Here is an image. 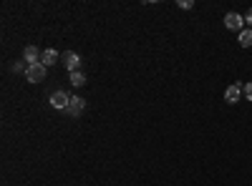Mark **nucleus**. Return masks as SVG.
<instances>
[{"mask_svg": "<svg viewBox=\"0 0 252 186\" xmlns=\"http://www.w3.org/2000/svg\"><path fill=\"white\" fill-rule=\"evenodd\" d=\"M83 108H86V98H81V96H71V103H68L66 113H68L71 118H78V116L83 113Z\"/></svg>", "mask_w": 252, "mask_h": 186, "instance_id": "3", "label": "nucleus"}, {"mask_svg": "<svg viewBox=\"0 0 252 186\" xmlns=\"http://www.w3.org/2000/svg\"><path fill=\"white\" fill-rule=\"evenodd\" d=\"M224 26H227V30H237V33H242L245 15H240V13H227V15H224Z\"/></svg>", "mask_w": 252, "mask_h": 186, "instance_id": "4", "label": "nucleus"}, {"mask_svg": "<svg viewBox=\"0 0 252 186\" xmlns=\"http://www.w3.org/2000/svg\"><path fill=\"white\" fill-rule=\"evenodd\" d=\"M71 83H73L76 88H81V86H86V76H83L81 71H76V73H71Z\"/></svg>", "mask_w": 252, "mask_h": 186, "instance_id": "10", "label": "nucleus"}, {"mask_svg": "<svg viewBox=\"0 0 252 186\" xmlns=\"http://www.w3.org/2000/svg\"><path fill=\"white\" fill-rule=\"evenodd\" d=\"M40 58H43V51H38L35 46H26V48H23V60H26L28 66L40 63Z\"/></svg>", "mask_w": 252, "mask_h": 186, "instance_id": "5", "label": "nucleus"}, {"mask_svg": "<svg viewBox=\"0 0 252 186\" xmlns=\"http://www.w3.org/2000/svg\"><path fill=\"white\" fill-rule=\"evenodd\" d=\"M46 76H48V68H46L43 63H33V66H28V71H26V78L31 80V83H43Z\"/></svg>", "mask_w": 252, "mask_h": 186, "instance_id": "1", "label": "nucleus"}, {"mask_svg": "<svg viewBox=\"0 0 252 186\" xmlns=\"http://www.w3.org/2000/svg\"><path fill=\"white\" fill-rule=\"evenodd\" d=\"M58 58H61V55H58L53 48H48V51H43V58H40V63H43L46 68H51V66L58 63Z\"/></svg>", "mask_w": 252, "mask_h": 186, "instance_id": "8", "label": "nucleus"}, {"mask_svg": "<svg viewBox=\"0 0 252 186\" xmlns=\"http://www.w3.org/2000/svg\"><path fill=\"white\" fill-rule=\"evenodd\" d=\"M48 103H51L53 108H58V111H66V108H68V103H71V96H68L66 91H53Z\"/></svg>", "mask_w": 252, "mask_h": 186, "instance_id": "2", "label": "nucleus"}, {"mask_svg": "<svg viewBox=\"0 0 252 186\" xmlns=\"http://www.w3.org/2000/svg\"><path fill=\"white\" fill-rule=\"evenodd\" d=\"M240 96H242V88H240L237 83H232V86H229V88L224 91V101H227V103H237V101H240Z\"/></svg>", "mask_w": 252, "mask_h": 186, "instance_id": "7", "label": "nucleus"}, {"mask_svg": "<svg viewBox=\"0 0 252 186\" xmlns=\"http://www.w3.org/2000/svg\"><path fill=\"white\" fill-rule=\"evenodd\" d=\"M240 46L242 48H250L252 46V28H247V30L240 33Z\"/></svg>", "mask_w": 252, "mask_h": 186, "instance_id": "9", "label": "nucleus"}, {"mask_svg": "<svg viewBox=\"0 0 252 186\" xmlns=\"http://www.w3.org/2000/svg\"><path fill=\"white\" fill-rule=\"evenodd\" d=\"M10 71H13V73H26V71H28V63H26L23 58H20V60H13Z\"/></svg>", "mask_w": 252, "mask_h": 186, "instance_id": "11", "label": "nucleus"}, {"mask_svg": "<svg viewBox=\"0 0 252 186\" xmlns=\"http://www.w3.org/2000/svg\"><path fill=\"white\" fill-rule=\"evenodd\" d=\"M63 66L68 68V73H76L81 68V55L78 53H66L63 55Z\"/></svg>", "mask_w": 252, "mask_h": 186, "instance_id": "6", "label": "nucleus"}, {"mask_svg": "<svg viewBox=\"0 0 252 186\" xmlns=\"http://www.w3.org/2000/svg\"><path fill=\"white\" fill-rule=\"evenodd\" d=\"M177 5H179L182 10H189V8H194V3H192V0H177Z\"/></svg>", "mask_w": 252, "mask_h": 186, "instance_id": "12", "label": "nucleus"}, {"mask_svg": "<svg viewBox=\"0 0 252 186\" xmlns=\"http://www.w3.org/2000/svg\"><path fill=\"white\" fill-rule=\"evenodd\" d=\"M245 23L252 28V8H250V10H247V15H245Z\"/></svg>", "mask_w": 252, "mask_h": 186, "instance_id": "14", "label": "nucleus"}, {"mask_svg": "<svg viewBox=\"0 0 252 186\" xmlns=\"http://www.w3.org/2000/svg\"><path fill=\"white\" fill-rule=\"evenodd\" d=\"M242 93H245V96H247V98L252 101V80H250V83H247V86L242 88Z\"/></svg>", "mask_w": 252, "mask_h": 186, "instance_id": "13", "label": "nucleus"}]
</instances>
